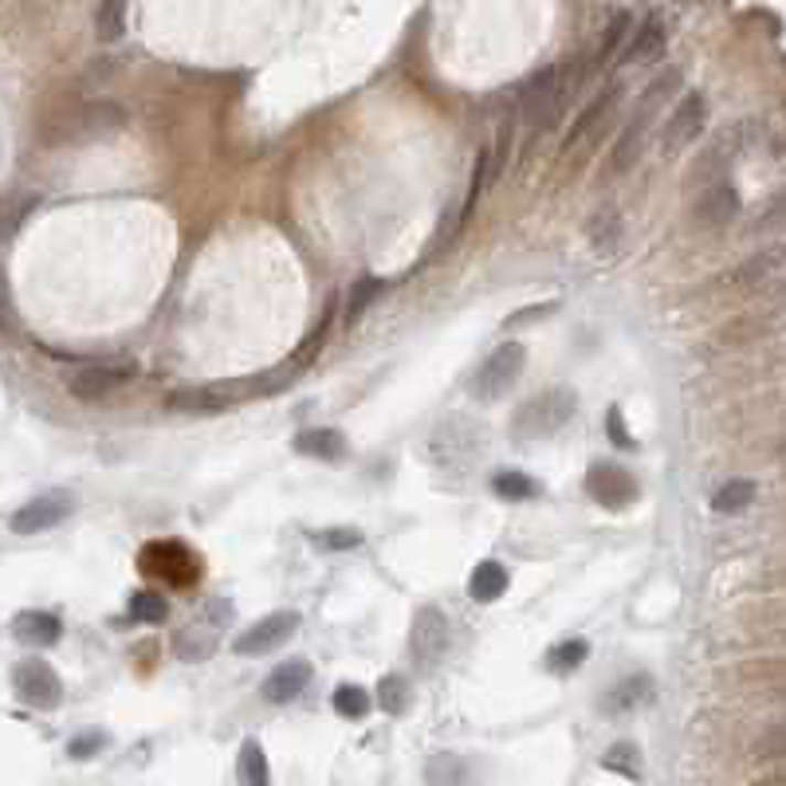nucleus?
Wrapping results in <instances>:
<instances>
[{"label":"nucleus","instance_id":"423d86ee","mask_svg":"<svg viewBox=\"0 0 786 786\" xmlns=\"http://www.w3.org/2000/svg\"><path fill=\"white\" fill-rule=\"evenodd\" d=\"M228 617H233V606H228V602H205L197 622H190L177 637H173V653H177L181 660H208L213 653H217L220 625H225Z\"/></svg>","mask_w":786,"mask_h":786},{"label":"nucleus","instance_id":"20e7f679","mask_svg":"<svg viewBox=\"0 0 786 786\" xmlns=\"http://www.w3.org/2000/svg\"><path fill=\"white\" fill-rule=\"evenodd\" d=\"M138 562H142V570L150 574V579H162V582H170V586H193V582L201 579L197 551H190V547L177 539L146 542Z\"/></svg>","mask_w":786,"mask_h":786},{"label":"nucleus","instance_id":"473e14b6","mask_svg":"<svg viewBox=\"0 0 786 786\" xmlns=\"http://www.w3.org/2000/svg\"><path fill=\"white\" fill-rule=\"evenodd\" d=\"M617 99H622V87H610L606 95H602V99L590 103L586 115H582V118H579V127H574V134H570V142H574V138H582L586 130H594V127H597V118H606L610 110H614ZM570 142H567V146H570Z\"/></svg>","mask_w":786,"mask_h":786},{"label":"nucleus","instance_id":"5701e85b","mask_svg":"<svg viewBox=\"0 0 786 786\" xmlns=\"http://www.w3.org/2000/svg\"><path fill=\"white\" fill-rule=\"evenodd\" d=\"M755 496H760L755 480H728V484L712 496V512H720V516H735V512H747Z\"/></svg>","mask_w":786,"mask_h":786},{"label":"nucleus","instance_id":"0eeeda50","mask_svg":"<svg viewBox=\"0 0 786 786\" xmlns=\"http://www.w3.org/2000/svg\"><path fill=\"white\" fill-rule=\"evenodd\" d=\"M704 122H708L704 95H700V90H688L685 99L672 107V115L665 118V130H660V150H665V154H680V150H688V146L704 134Z\"/></svg>","mask_w":786,"mask_h":786},{"label":"nucleus","instance_id":"393cba45","mask_svg":"<svg viewBox=\"0 0 786 786\" xmlns=\"http://www.w3.org/2000/svg\"><path fill=\"white\" fill-rule=\"evenodd\" d=\"M492 492H496L499 499H512V504H519V499H535L542 492L539 480H531L527 472H516V469H504L492 476Z\"/></svg>","mask_w":786,"mask_h":786},{"label":"nucleus","instance_id":"dca6fc26","mask_svg":"<svg viewBox=\"0 0 786 786\" xmlns=\"http://www.w3.org/2000/svg\"><path fill=\"white\" fill-rule=\"evenodd\" d=\"M12 637L28 649H47L64 637V625L55 614H44V610H24V614L12 617Z\"/></svg>","mask_w":786,"mask_h":786},{"label":"nucleus","instance_id":"9b49d317","mask_svg":"<svg viewBox=\"0 0 786 786\" xmlns=\"http://www.w3.org/2000/svg\"><path fill=\"white\" fill-rule=\"evenodd\" d=\"M72 512H75V496H72V492H44V496L28 499L17 516H12V531H17V535L52 531V527L64 524Z\"/></svg>","mask_w":786,"mask_h":786},{"label":"nucleus","instance_id":"f03ea898","mask_svg":"<svg viewBox=\"0 0 786 786\" xmlns=\"http://www.w3.org/2000/svg\"><path fill=\"white\" fill-rule=\"evenodd\" d=\"M527 366V346L524 343H499L488 358L480 362L476 374L469 378V389L476 401H499L507 398L516 381L524 378Z\"/></svg>","mask_w":786,"mask_h":786},{"label":"nucleus","instance_id":"f704fd0d","mask_svg":"<svg viewBox=\"0 0 786 786\" xmlns=\"http://www.w3.org/2000/svg\"><path fill=\"white\" fill-rule=\"evenodd\" d=\"M99 747H107V735H103V732H83V735H75V740L67 743V755H72V760H90V755H95Z\"/></svg>","mask_w":786,"mask_h":786},{"label":"nucleus","instance_id":"cd10ccee","mask_svg":"<svg viewBox=\"0 0 786 786\" xmlns=\"http://www.w3.org/2000/svg\"><path fill=\"white\" fill-rule=\"evenodd\" d=\"M590 245L606 256L617 252V245H622V217H617V213H597V217L590 220Z\"/></svg>","mask_w":786,"mask_h":786},{"label":"nucleus","instance_id":"aec40b11","mask_svg":"<svg viewBox=\"0 0 786 786\" xmlns=\"http://www.w3.org/2000/svg\"><path fill=\"white\" fill-rule=\"evenodd\" d=\"M507 570H504V562H496V559H488V562H480L476 570L469 574V597L472 602H496L499 594L507 590Z\"/></svg>","mask_w":786,"mask_h":786},{"label":"nucleus","instance_id":"c9c22d12","mask_svg":"<svg viewBox=\"0 0 786 786\" xmlns=\"http://www.w3.org/2000/svg\"><path fill=\"white\" fill-rule=\"evenodd\" d=\"M610 441L617 444V449H633V437H629V429H625V421H622V409H610Z\"/></svg>","mask_w":786,"mask_h":786},{"label":"nucleus","instance_id":"9d476101","mask_svg":"<svg viewBox=\"0 0 786 786\" xmlns=\"http://www.w3.org/2000/svg\"><path fill=\"white\" fill-rule=\"evenodd\" d=\"M586 496L594 499V504L610 507V512H622V507H629L633 499H637V480L629 476V472L622 469V464H610V461H597L586 469Z\"/></svg>","mask_w":786,"mask_h":786},{"label":"nucleus","instance_id":"2eb2a0df","mask_svg":"<svg viewBox=\"0 0 786 786\" xmlns=\"http://www.w3.org/2000/svg\"><path fill=\"white\" fill-rule=\"evenodd\" d=\"M130 378H134V370H127V366H90V370L72 374V394L79 401H99L110 398L118 386H127Z\"/></svg>","mask_w":786,"mask_h":786},{"label":"nucleus","instance_id":"ddd939ff","mask_svg":"<svg viewBox=\"0 0 786 786\" xmlns=\"http://www.w3.org/2000/svg\"><path fill=\"white\" fill-rule=\"evenodd\" d=\"M311 677H315L311 660L291 657V660H283V665H276V669L268 672V680H263L260 692H263L268 704H291V700H295L299 692L311 685Z\"/></svg>","mask_w":786,"mask_h":786},{"label":"nucleus","instance_id":"7ed1b4c3","mask_svg":"<svg viewBox=\"0 0 786 786\" xmlns=\"http://www.w3.org/2000/svg\"><path fill=\"white\" fill-rule=\"evenodd\" d=\"M579 413V394L574 389H542L531 401H524L516 413V433L524 441H535V437H554L570 417Z\"/></svg>","mask_w":786,"mask_h":786},{"label":"nucleus","instance_id":"4468645a","mask_svg":"<svg viewBox=\"0 0 786 786\" xmlns=\"http://www.w3.org/2000/svg\"><path fill=\"white\" fill-rule=\"evenodd\" d=\"M653 697H657L653 677L637 672V677H625V680H617V685L610 688L606 697H602V712L606 715H629V712H637V708L653 704Z\"/></svg>","mask_w":786,"mask_h":786},{"label":"nucleus","instance_id":"e433bc0d","mask_svg":"<svg viewBox=\"0 0 786 786\" xmlns=\"http://www.w3.org/2000/svg\"><path fill=\"white\" fill-rule=\"evenodd\" d=\"M551 311H554V303H542V308H527L524 315L507 319V326H519V323H527V319H542V315H551Z\"/></svg>","mask_w":786,"mask_h":786},{"label":"nucleus","instance_id":"b1692460","mask_svg":"<svg viewBox=\"0 0 786 786\" xmlns=\"http://www.w3.org/2000/svg\"><path fill=\"white\" fill-rule=\"evenodd\" d=\"M680 87V72L672 67V72H665L660 79H653L649 83V90L642 95V103H637V122H645L649 127V118L653 115H660V107L672 99V90Z\"/></svg>","mask_w":786,"mask_h":786},{"label":"nucleus","instance_id":"f8f14e48","mask_svg":"<svg viewBox=\"0 0 786 786\" xmlns=\"http://www.w3.org/2000/svg\"><path fill=\"white\" fill-rule=\"evenodd\" d=\"M732 217H740V190L728 177L704 185V193L697 197V208H692V220L700 228H720Z\"/></svg>","mask_w":786,"mask_h":786},{"label":"nucleus","instance_id":"7c9ffc66","mask_svg":"<svg viewBox=\"0 0 786 786\" xmlns=\"http://www.w3.org/2000/svg\"><path fill=\"white\" fill-rule=\"evenodd\" d=\"M122 28H127V4L122 0H107V4H99L95 9V32H99V40H118L122 36Z\"/></svg>","mask_w":786,"mask_h":786},{"label":"nucleus","instance_id":"4c0bfd02","mask_svg":"<svg viewBox=\"0 0 786 786\" xmlns=\"http://www.w3.org/2000/svg\"><path fill=\"white\" fill-rule=\"evenodd\" d=\"M0 323H4V295H0Z\"/></svg>","mask_w":786,"mask_h":786},{"label":"nucleus","instance_id":"f257e3e1","mask_svg":"<svg viewBox=\"0 0 786 786\" xmlns=\"http://www.w3.org/2000/svg\"><path fill=\"white\" fill-rule=\"evenodd\" d=\"M574 67L570 64H554V67H542L531 83L524 87L519 95V115H524L527 127L535 130H554L562 118V107H567L570 90H574Z\"/></svg>","mask_w":786,"mask_h":786},{"label":"nucleus","instance_id":"412c9836","mask_svg":"<svg viewBox=\"0 0 786 786\" xmlns=\"http://www.w3.org/2000/svg\"><path fill=\"white\" fill-rule=\"evenodd\" d=\"M236 783L240 786H271V767L268 755L256 740H245L240 755H236Z\"/></svg>","mask_w":786,"mask_h":786},{"label":"nucleus","instance_id":"c756f323","mask_svg":"<svg viewBox=\"0 0 786 786\" xmlns=\"http://www.w3.org/2000/svg\"><path fill=\"white\" fill-rule=\"evenodd\" d=\"M130 617L146 625H162L170 617V602L162 594H154V590H142V594L130 597Z\"/></svg>","mask_w":786,"mask_h":786},{"label":"nucleus","instance_id":"6ab92c4d","mask_svg":"<svg viewBox=\"0 0 786 786\" xmlns=\"http://www.w3.org/2000/svg\"><path fill=\"white\" fill-rule=\"evenodd\" d=\"M426 783L433 786H472V763L456 751H441L426 763Z\"/></svg>","mask_w":786,"mask_h":786},{"label":"nucleus","instance_id":"bb28decb","mask_svg":"<svg viewBox=\"0 0 786 786\" xmlns=\"http://www.w3.org/2000/svg\"><path fill=\"white\" fill-rule=\"evenodd\" d=\"M331 704H335V712L343 715V720H362V715H370L374 700L362 685H338Z\"/></svg>","mask_w":786,"mask_h":786},{"label":"nucleus","instance_id":"a878e982","mask_svg":"<svg viewBox=\"0 0 786 786\" xmlns=\"http://www.w3.org/2000/svg\"><path fill=\"white\" fill-rule=\"evenodd\" d=\"M590 657V642H582V637H567V642L551 645L547 649V669L551 672H574L582 669Z\"/></svg>","mask_w":786,"mask_h":786},{"label":"nucleus","instance_id":"39448f33","mask_svg":"<svg viewBox=\"0 0 786 786\" xmlns=\"http://www.w3.org/2000/svg\"><path fill=\"white\" fill-rule=\"evenodd\" d=\"M12 692H17L20 704L52 712V708H60V700H64V680H60V672H55L47 660L28 657L12 669Z\"/></svg>","mask_w":786,"mask_h":786},{"label":"nucleus","instance_id":"f3484780","mask_svg":"<svg viewBox=\"0 0 786 786\" xmlns=\"http://www.w3.org/2000/svg\"><path fill=\"white\" fill-rule=\"evenodd\" d=\"M665 52H669V32H665V24L657 17H649L637 28V36L625 47L622 60L625 64H657V60H665Z\"/></svg>","mask_w":786,"mask_h":786},{"label":"nucleus","instance_id":"a211bd4d","mask_svg":"<svg viewBox=\"0 0 786 786\" xmlns=\"http://www.w3.org/2000/svg\"><path fill=\"white\" fill-rule=\"evenodd\" d=\"M295 452L315 456V461H343L346 456V437L338 429H303L295 437Z\"/></svg>","mask_w":786,"mask_h":786},{"label":"nucleus","instance_id":"4be33fe9","mask_svg":"<svg viewBox=\"0 0 786 786\" xmlns=\"http://www.w3.org/2000/svg\"><path fill=\"white\" fill-rule=\"evenodd\" d=\"M602 767L614 771V775H622V778H629V783H642V778H645L642 747H637V743H629V740L614 743V747L602 755Z\"/></svg>","mask_w":786,"mask_h":786},{"label":"nucleus","instance_id":"2f4dec72","mask_svg":"<svg viewBox=\"0 0 786 786\" xmlns=\"http://www.w3.org/2000/svg\"><path fill=\"white\" fill-rule=\"evenodd\" d=\"M311 542L319 551H354L362 547V531L358 527H326V531H311Z\"/></svg>","mask_w":786,"mask_h":786},{"label":"nucleus","instance_id":"6e6552de","mask_svg":"<svg viewBox=\"0 0 786 786\" xmlns=\"http://www.w3.org/2000/svg\"><path fill=\"white\" fill-rule=\"evenodd\" d=\"M449 645H452V629H449L444 610H437V606L417 610L413 629H409V649H413L417 665H421V669H433L437 660L449 653Z\"/></svg>","mask_w":786,"mask_h":786},{"label":"nucleus","instance_id":"1a4fd4ad","mask_svg":"<svg viewBox=\"0 0 786 786\" xmlns=\"http://www.w3.org/2000/svg\"><path fill=\"white\" fill-rule=\"evenodd\" d=\"M295 629H299L295 610H280V614H268L256 625H248L233 642V649L236 657H263V653H276L280 645H288L295 637Z\"/></svg>","mask_w":786,"mask_h":786},{"label":"nucleus","instance_id":"c85d7f7f","mask_svg":"<svg viewBox=\"0 0 786 786\" xmlns=\"http://www.w3.org/2000/svg\"><path fill=\"white\" fill-rule=\"evenodd\" d=\"M409 697H413V688H409V680L406 677H386L378 685V708L381 712H389V715H401L409 708Z\"/></svg>","mask_w":786,"mask_h":786},{"label":"nucleus","instance_id":"72a5a7b5","mask_svg":"<svg viewBox=\"0 0 786 786\" xmlns=\"http://www.w3.org/2000/svg\"><path fill=\"white\" fill-rule=\"evenodd\" d=\"M378 295H381V280H374V276H366V280L354 283L351 303H346V323H358L362 311L370 308V303H374V299H378Z\"/></svg>","mask_w":786,"mask_h":786}]
</instances>
